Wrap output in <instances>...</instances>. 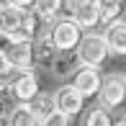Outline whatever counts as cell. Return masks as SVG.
I'll list each match as a JSON object with an SVG mask.
<instances>
[{"label":"cell","instance_id":"obj_1","mask_svg":"<svg viewBox=\"0 0 126 126\" xmlns=\"http://www.w3.org/2000/svg\"><path fill=\"white\" fill-rule=\"evenodd\" d=\"M77 62L80 64H93V67H103L108 59V47H106V39L103 33H82L77 41Z\"/></svg>","mask_w":126,"mask_h":126},{"label":"cell","instance_id":"obj_2","mask_svg":"<svg viewBox=\"0 0 126 126\" xmlns=\"http://www.w3.org/2000/svg\"><path fill=\"white\" fill-rule=\"evenodd\" d=\"M80 36H82V28L72 21V16H59L49 31V39L57 51H75Z\"/></svg>","mask_w":126,"mask_h":126},{"label":"cell","instance_id":"obj_3","mask_svg":"<svg viewBox=\"0 0 126 126\" xmlns=\"http://www.w3.org/2000/svg\"><path fill=\"white\" fill-rule=\"evenodd\" d=\"M0 51L8 64V70H28L33 64L31 57V39H21V41H10V39L0 36Z\"/></svg>","mask_w":126,"mask_h":126},{"label":"cell","instance_id":"obj_4","mask_svg":"<svg viewBox=\"0 0 126 126\" xmlns=\"http://www.w3.org/2000/svg\"><path fill=\"white\" fill-rule=\"evenodd\" d=\"M98 98L100 106L108 108V111H118L124 106L126 98V77L124 75H108L100 80V88H98Z\"/></svg>","mask_w":126,"mask_h":126},{"label":"cell","instance_id":"obj_5","mask_svg":"<svg viewBox=\"0 0 126 126\" xmlns=\"http://www.w3.org/2000/svg\"><path fill=\"white\" fill-rule=\"evenodd\" d=\"M100 67H93V64H77L72 70V88L77 90L82 98H93L98 95V88H100Z\"/></svg>","mask_w":126,"mask_h":126},{"label":"cell","instance_id":"obj_6","mask_svg":"<svg viewBox=\"0 0 126 126\" xmlns=\"http://www.w3.org/2000/svg\"><path fill=\"white\" fill-rule=\"evenodd\" d=\"M8 90L18 103H28L33 95L39 93V80L33 75V70H16V75H10V82H8Z\"/></svg>","mask_w":126,"mask_h":126},{"label":"cell","instance_id":"obj_7","mask_svg":"<svg viewBox=\"0 0 126 126\" xmlns=\"http://www.w3.org/2000/svg\"><path fill=\"white\" fill-rule=\"evenodd\" d=\"M51 98H54V108L59 113H64L67 118H75L77 113L82 111V103H85V98L72 88V85H62V88H57L54 93H51Z\"/></svg>","mask_w":126,"mask_h":126},{"label":"cell","instance_id":"obj_8","mask_svg":"<svg viewBox=\"0 0 126 126\" xmlns=\"http://www.w3.org/2000/svg\"><path fill=\"white\" fill-rule=\"evenodd\" d=\"M103 39H106L108 51H113V54H118V57L126 54V23H124V16L106 23V28H103Z\"/></svg>","mask_w":126,"mask_h":126},{"label":"cell","instance_id":"obj_9","mask_svg":"<svg viewBox=\"0 0 126 126\" xmlns=\"http://www.w3.org/2000/svg\"><path fill=\"white\" fill-rule=\"evenodd\" d=\"M33 13L41 18V23H54L59 16L70 13V3L67 0H33Z\"/></svg>","mask_w":126,"mask_h":126},{"label":"cell","instance_id":"obj_10","mask_svg":"<svg viewBox=\"0 0 126 126\" xmlns=\"http://www.w3.org/2000/svg\"><path fill=\"white\" fill-rule=\"evenodd\" d=\"M54 54H57V49H54V44H51L49 33H41V36H33V39H31V57H33V64L49 67L51 59H54Z\"/></svg>","mask_w":126,"mask_h":126},{"label":"cell","instance_id":"obj_11","mask_svg":"<svg viewBox=\"0 0 126 126\" xmlns=\"http://www.w3.org/2000/svg\"><path fill=\"white\" fill-rule=\"evenodd\" d=\"M70 16L82 31L85 28H95L100 23V10H98V5H95V0L93 3H82V5H77V8H70Z\"/></svg>","mask_w":126,"mask_h":126},{"label":"cell","instance_id":"obj_12","mask_svg":"<svg viewBox=\"0 0 126 126\" xmlns=\"http://www.w3.org/2000/svg\"><path fill=\"white\" fill-rule=\"evenodd\" d=\"M28 108H31V113L36 116V124H44L47 116L54 111V98H51V93H41V90H39V93L28 100Z\"/></svg>","mask_w":126,"mask_h":126},{"label":"cell","instance_id":"obj_13","mask_svg":"<svg viewBox=\"0 0 126 126\" xmlns=\"http://www.w3.org/2000/svg\"><path fill=\"white\" fill-rule=\"evenodd\" d=\"M8 124H13V126H36V116L31 113L28 103L16 100V106L10 108V113H8Z\"/></svg>","mask_w":126,"mask_h":126},{"label":"cell","instance_id":"obj_14","mask_svg":"<svg viewBox=\"0 0 126 126\" xmlns=\"http://www.w3.org/2000/svg\"><path fill=\"white\" fill-rule=\"evenodd\" d=\"M95 5L100 10V23H108L124 16V0H95Z\"/></svg>","mask_w":126,"mask_h":126},{"label":"cell","instance_id":"obj_15","mask_svg":"<svg viewBox=\"0 0 126 126\" xmlns=\"http://www.w3.org/2000/svg\"><path fill=\"white\" fill-rule=\"evenodd\" d=\"M51 72H54L57 77H64V75H72V70H75V59L70 57V51H57L54 59H51Z\"/></svg>","mask_w":126,"mask_h":126},{"label":"cell","instance_id":"obj_16","mask_svg":"<svg viewBox=\"0 0 126 126\" xmlns=\"http://www.w3.org/2000/svg\"><path fill=\"white\" fill-rule=\"evenodd\" d=\"M82 124H85V126H111L113 118L108 116V108H103V106H93V108H88V111H85Z\"/></svg>","mask_w":126,"mask_h":126},{"label":"cell","instance_id":"obj_17","mask_svg":"<svg viewBox=\"0 0 126 126\" xmlns=\"http://www.w3.org/2000/svg\"><path fill=\"white\" fill-rule=\"evenodd\" d=\"M70 121H72V118H67L64 113H59V111L54 108V111H51L49 116H47V121H44V126H67Z\"/></svg>","mask_w":126,"mask_h":126},{"label":"cell","instance_id":"obj_18","mask_svg":"<svg viewBox=\"0 0 126 126\" xmlns=\"http://www.w3.org/2000/svg\"><path fill=\"white\" fill-rule=\"evenodd\" d=\"M8 82H10V70H3L0 72V95L8 90Z\"/></svg>","mask_w":126,"mask_h":126},{"label":"cell","instance_id":"obj_19","mask_svg":"<svg viewBox=\"0 0 126 126\" xmlns=\"http://www.w3.org/2000/svg\"><path fill=\"white\" fill-rule=\"evenodd\" d=\"M8 5H13V8H31L33 0H5Z\"/></svg>","mask_w":126,"mask_h":126},{"label":"cell","instance_id":"obj_20","mask_svg":"<svg viewBox=\"0 0 126 126\" xmlns=\"http://www.w3.org/2000/svg\"><path fill=\"white\" fill-rule=\"evenodd\" d=\"M10 108H13V106H10V100H5V98H0V116H3V118H8V113H10Z\"/></svg>","mask_w":126,"mask_h":126},{"label":"cell","instance_id":"obj_21","mask_svg":"<svg viewBox=\"0 0 126 126\" xmlns=\"http://www.w3.org/2000/svg\"><path fill=\"white\" fill-rule=\"evenodd\" d=\"M70 3V8H77V5H82V3H93V0H67Z\"/></svg>","mask_w":126,"mask_h":126},{"label":"cell","instance_id":"obj_22","mask_svg":"<svg viewBox=\"0 0 126 126\" xmlns=\"http://www.w3.org/2000/svg\"><path fill=\"white\" fill-rule=\"evenodd\" d=\"M3 70H8V64H5V59H3V51H0V72Z\"/></svg>","mask_w":126,"mask_h":126},{"label":"cell","instance_id":"obj_23","mask_svg":"<svg viewBox=\"0 0 126 126\" xmlns=\"http://www.w3.org/2000/svg\"><path fill=\"white\" fill-rule=\"evenodd\" d=\"M0 126H8V118H3V116H0Z\"/></svg>","mask_w":126,"mask_h":126}]
</instances>
